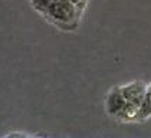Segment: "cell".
I'll list each match as a JSON object with an SVG mask.
<instances>
[{
    "instance_id": "cell-1",
    "label": "cell",
    "mask_w": 151,
    "mask_h": 138,
    "mask_svg": "<svg viewBox=\"0 0 151 138\" xmlns=\"http://www.w3.org/2000/svg\"><path fill=\"white\" fill-rule=\"evenodd\" d=\"M47 20L63 29H73L79 20L81 12L78 10L69 0H50L47 4L39 9Z\"/></svg>"
},
{
    "instance_id": "cell-5",
    "label": "cell",
    "mask_w": 151,
    "mask_h": 138,
    "mask_svg": "<svg viewBox=\"0 0 151 138\" xmlns=\"http://www.w3.org/2000/svg\"><path fill=\"white\" fill-rule=\"evenodd\" d=\"M151 116V85L147 86V92H145V96H144V101L139 106L138 111V121L141 119H145Z\"/></svg>"
},
{
    "instance_id": "cell-2",
    "label": "cell",
    "mask_w": 151,
    "mask_h": 138,
    "mask_svg": "<svg viewBox=\"0 0 151 138\" xmlns=\"http://www.w3.org/2000/svg\"><path fill=\"white\" fill-rule=\"evenodd\" d=\"M127 104V99L124 96V93L121 91V86H115L112 88L109 93L106 95V99H105V111L109 116H114L116 118V115L119 114L124 106Z\"/></svg>"
},
{
    "instance_id": "cell-6",
    "label": "cell",
    "mask_w": 151,
    "mask_h": 138,
    "mask_svg": "<svg viewBox=\"0 0 151 138\" xmlns=\"http://www.w3.org/2000/svg\"><path fill=\"white\" fill-rule=\"evenodd\" d=\"M69 1L78 9V10L81 12V13L85 10V7H86V0H69Z\"/></svg>"
},
{
    "instance_id": "cell-3",
    "label": "cell",
    "mask_w": 151,
    "mask_h": 138,
    "mask_svg": "<svg viewBox=\"0 0 151 138\" xmlns=\"http://www.w3.org/2000/svg\"><path fill=\"white\" fill-rule=\"evenodd\" d=\"M121 91H122L128 102L134 104L137 106H141V104L144 101V96H145V92H147V86H145L144 82L135 80V82H131L128 85H122Z\"/></svg>"
},
{
    "instance_id": "cell-4",
    "label": "cell",
    "mask_w": 151,
    "mask_h": 138,
    "mask_svg": "<svg viewBox=\"0 0 151 138\" xmlns=\"http://www.w3.org/2000/svg\"><path fill=\"white\" fill-rule=\"evenodd\" d=\"M138 111L139 106L134 105V104L128 102L125 104L124 109L116 115V119L119 121H124V122H132V121H138Z\"/></svg>"
}]
</instances>
